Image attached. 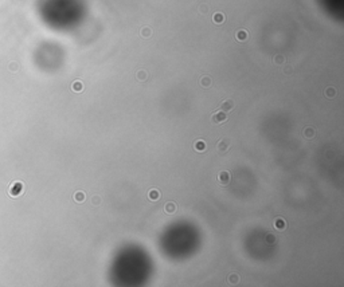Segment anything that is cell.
I'll return each instance as SVG.
<instances>
[{
	"mask_svg": "<svg viewBox=\"0 0 344 287\" xmlns=\"http://www.w3.org/2000/svg\"><path fill=\"white\" fill-rule=\"evenodd\" d=\"M211 121H213L215 125H219V123H223L227 121V114L225 111L219 110V111H215V113L211 116Z\"/></svg>",
	"mask_w": 344,
	"mask_h": 287,
	"instance_id": "1",
	"label": "cell"
},
{
	"mask_svg": "<svg viewBox=\"0 0 344 287\" xmlns=\"http://www.w3.org/2000/svg\"><path fill=\"white\" fill-rule=\"evenodd\" d=\"M230 149V140L229 138H222L217 145V150L219 154H226Z\"/></svg>",
	"mask_w": 344,
	"mask_h": 287,
	"instance_id": "2",
	"label": "cell"
},
{
	"mask_svg": "<svg viewBox=\"0 0 344 287\" xmlns=\"http://www.w3.org/2000/svg\"><path fill=\"white\" fill-rule=\"evenodd\" d=\"M230 180H231V176H230V173L229 172H226V170H222V172L218 174V183H219L222 186L229 185Z\"/></svg>",
	"mask_w": 344,
	"mask_h": 287,
	"instance_id": "3",
	"label": "cell"
},
{
	"mask_svg": "<svg viewBox=\"0 0 344 287\" xmlns=\"http://www.w3.org/2000/svg\"><path fill=\"white\" fill-rule=\"evenodd\" d=\"M233 109H234L233 99H225V101H223L222 103L219 105V110L225 111V113H229V111H231Z\"/></svg>",
	"mask_w": 344,
	"mask_h": 287,
	"instance_id": "4",
	"label": "cell"
},
{
	"mask_svg": "<svg viewBox=\"0 0 344 287\" xmlns=\"http://www.w3.org/2000/svg\"><path fill=\"white\" fill-rule=\"evenodd\" d=\"M274 228H276L277 231H284L285 228H286V223H285V220L281 219V218L276 219V220H274Z\"/></svg>",
	"mask_w": 344,
	"mask_h": 287,
	"instance_id": "5",
	"label": "cell"
},
{
	"mask_svg": "<svg viewBox=\"0 0 344 287\" xmlns=\"http://www.w3.org/2000/svg\"><path fill=\"white\" fill-rule=\"evenodd\" d=\"M315 134H316L315 129H313V128H311V126L305 128V129H304V132H303V136L305 137L306 140H312L313 137H315Z\"/></svg>",
	"mask_w": 344,
	"mask_h": 287,
	"instance_id": "6",
	"label": "cell"
},
{
	"mask_svg": "<svg viewBox=\"0 0 344 287\" xmlns=\"http://www.w3.org/2000/svg\"><path fill=\"white\" fill-rule=\"evenodd\" d=\"M164 212L166 213H168V215H172V213H175L176 212V204L175 203H167L166 205H164Z\"/></svg>",
	"mask_w": 344,
	"mask_h": 287,
	"instance_id": "7",
	"label": "cell"
},
{
	"mask_svg": "<svg viewBox=\"0 0 344 287\" xmlns=\"http://www.w3.org/2000/svg\"><path fill=\"white\" fill-rule=\"evenodd\" d=\"M235 38L238 39L239 42H245V40H247V38H249V35H247V32L245 31V30H239L238 32H237V35H235Z\"/></svg>",
	"mask_w": 344,
	"mask_h": 287,
	"instance_id": "8",
	"label": "cell"
},
{
	"mask_svg": "<svg viewBox=\"0 0 344 287\" xmlns=\"http://www.w3.org/2000/svg\"><path fill=\"white\" fill-rule=\"evenodd\" d=\"M160 197V193L157 189H151L149 192H148V199L152 200V201H156V200H159Z\"/></svg>",
	"mask_w": 344,
	"mask_h": 287,
	"instance_id": "9",
	"label": "cell"
},
{
	"mask_svg": "<svg viewBox=\"0 0 344 287\" xmlns=\"http://www.w3.org/2000/svg\"><path fill=\"white\" fill-rule=\"evenodd\" d=\"M195 150H198V152H203V150H206V142L204 141H202V140H199V141H196L195 142Z\"/></svg>",
	"mask_w": 344,
	"mask_h": 287,
	"instance_id": "10",
	"label": "cell"
},
{
	"mask_svg": "<svg viewBox=\"0 0 344 287\" xmlns=\"http://www.w3.org/2000/svg\"><path fill=\"white\" fill-rule=\"evenodd\" d=\"M200 85L203 86L204 89L210 87V86H211V78H210V77H207V75H206V77H202V78H200Z\"/></svg>",
	"mask_w": 344,
	"mask_h": 287,
	"instance_id": "11",
	"label": "cell"
},
{
	"mask_svg": "<svg viewBox=\"0 0 344 287\" xmlns=\"http://www.w3.org/2000/svg\"><path fill=\"white\" fill-rule=\"evenodd\" d=\"M140 35L143 38H149L151 35H152V30H151L149 27H144V28L140 30Z\"/></svg>",
	"mask_w": 344,
	"mask_h": 287,
	"instance_id": "12",
	"label": "cell"
},
{
	"mask_svg": "<svg viewBox=\"0 0 344 287\" xmlns=\"http://www.w3.org/2000/svg\"><path fill=\"white\" fill-rule=\"evenodd\" d=\"M213 20L217 23V24H220V23H223V20H225V16H223L222 13L218 12V13H215V15L213 16Z\"/></svg>",
	"mask_w": 344,
	"mask_h": 287,
	"instance_id": "13",
	"label": "cell"
},
{
	"mask_svg": "<svg viewBox=\"0 0 344 287\" xmlns=\"http://www.w3.org/2000/svg\"><path fill=\"white\" fill-rule=\"evenodd\" d=\"M85 199H86V196H85V193L83 192H77L75 195H74V200L78 201V203H82Z\"/></svg>",
	"mask_w": 344,
	"mask_h": 287,
	"instance_id": "14",
	"label": "cell"
},
{
	"mask_svg": "<svg viewBox=\"0 0 344 287\" xmlns=\"http://www.w3.org/2000/svg\"><path fill=\"white\" fill-rule=\"evenodd\" d=\"M147 77H148V74H147V71H144V70H140V71L137 73V79H139V81H141V82H143V81H145V79H147Z\"/></svg>",
	"mask_w": 344,
	"mask_h": 287,
	"instance_id": "15",
	"label": "cell"
},
{
	"mask_svg": "<svg viewBox=\"0 0 344 287\" xmlns=\"http://www.w3.org/2000/svg\"><path fill=\"white\" fill-rule=\"evenodd\" d=\"M227 281L230 282V283H233V284H235V283H238L239 282V276L237 274H231V275H229V278H227Z\"/></svg>",
	"mask_w": 344,
	"mask_h": 287,
	"instance_id": "16",
	"label": "cell"
},
{
	"mask_svg": "<svg viewBox=\"0 0 344 287\" xmlns=\"http://www.w3.org/2000/svg\"><path fill=\"white\" fill-rule=\"evenodd\" d=\"M335 94H336V90H335L333 87H328L325 90V97L327 98H332Z\"/></svg>",
	"mask_w": 344,
	"mask_h": 287,
	"instance_id": "17",
	"label": "cell"
},
{
	"mask_svg": "<svg viewBox=\"0 0 344 287\" xmlns=\"http://www.w3.org/2000/svg\"><path fill=\"white\" fill-rule=\"evenodd\" d=\"M284 62H285V58H284L282 55H276V57H274V63L276 64H282Z\"/></svg>",
	"mask_w": 344,
	"mask_h": 287,
	"instance_id": "18",
	"label": "cell"
},
{
	"mask_svg": "<svg viewBox=\"0 0 344 287\" xmlns=\"http://www.w3.org/2000/svg\"><path fill=\"white\" fill-rule=\"evenodd\" d=\"M73 90L74 91H77V93L82 91V83L81 82H74L73 83Z\"/></svg>",
	"mask_w": 344,
	"mask_h": 287,
	"instance_id": "19",
	"label": "cell"
},
{
	"mask_svg": "<svg viewBox=\"0 0 344 287\" xmlns=\"http://www.w3.org/2000/svg\"><path fill=\"white\" fill-rule=\"evenodd\" d=\"M268 242H270V243H273V242H274V236H273V235H269V236H268Z\"/></svg>",
	"mask_w": 344,
	"mask_h": 287,
	"instance_id": "20",
	"label": "cell"
},
{
	"mask_svg": "<svg viewBox=\"0 0 344 287\" xmlns=\"http://www.w3.org/2000/svg\"><path fill=\"white\" fill-rule=\"evenodd\" d=\"M93 203H94V204H96V203H100V199H97V197H94V199H93Z\"/></svg>",
	"mask_w": 344,
	"mask_h": 287,
	"instance_id": "21",
	"label": "cell"
}]
</instances>
